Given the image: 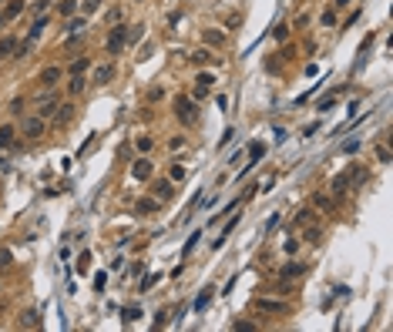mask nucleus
I'll list each match as a JSON object with an SVG mask.
<instances>
[{"instance_id":"1","label":"nucleus","mask_w":393,"mask_h":332,"mask_svg":"<svg viewBox=\"0 0 393 332\" xmlns=\"http://www.w3.org/2000/svg\"><path fill=\"white\" fill-rule=\"evenodd\" d=\"M175 118L192 128V124H198V108H195L188 97H178V101H175Z\"/></svg>"},{"instance_id":"2","label":"nucleus","mask_w":393,"mask_h":332,"mask_svg":"<svg viewBox=\"0 0 393 332\" xmlns=\"http://www.w3.org/2000/svg\"><path fill=\"white\" fill-rule=\"evenodd\" d=\"M20 131H24V138H27V141H37V138H44V131H47V121H44L40 114L24 118V121H20Z\"/></svg>"},{"instance_id":"3","label":"nucleus","mask_w":393,"mask_h":332,"mask_svg":"<svg viewBox=\"0 0 393 332\" xmlns=\"http://www.w3.org/2000/svg\"><path fill=\"white\" fill-rule=\"evenodd\" d=\"M125 44H128V27H125V24H114V30L108 34V40H104L108 54H121V51H125Z\"/></svg>"},{"instance_id":"4","label":"nucleus","mask_w":393,"mask_h":332,"mask_svg":"<svg viewBox=\"0 0 393 332\" xmlns=\"http://www.w3.org/2000/svg\"><path fill=\"white\" fill-rule=\"evenodd\" d=\"M256 309H259L262 315H286V312H289V302H279V299H259Z\"/></svg>"},{"instance_id":"5","label":"nucleus","mask_w":393,"mask_h":332,"mask_svg":"<svg viewBox=\"0 0 393 332\" xmlns=\"http://www.w3.org/2000/svg\"><path fill=\"white\" fill-rule=\"evenodd\" d=\"M151 175H155V161H151V158H138V161L131 165V178H134V181H148Z\"/></svg>"},{"instance_id":"6","label":"nucleus","mask_w":393,"mask_h":332,"mask_svg":"<svg viewBox=\"0 0 393 332\" xmlns=\"http://www.w3.org/2000/svg\"><path fill=\"white\" fill-rule=\"evenodd\" d=\"M20 14H24V0H10V3L0 10V27H7V24L14 17H20Z\"/></svg>"},{"instance_id":"7","label":"nucleus","mask_w":393,"mask_h":332,"mask_svg":"<svg viewBox=\"0 0 393 332\" xmlns=\"http://www.w3.org/2000/svg\"><path fill=\"white\" fill-rule=\"evenodd\" d=\"M44 27H47V17H37L34 24H31V30H27V40H24V47H20V54H27V47L37 40L40 34H44Z\"/></svg>"},{"instance_id":"8","label":"nucleus","mask_w":393,"mask_h":332,"mask_svg":"<svg viewBox=\"0 0 393 332\" xmlns=\"http://www.w3.org/2000/svg\"><path fill=\"white\" fill-rule=\"evenodd\" d=\"M37 81L44 84V88H54L57 81H61V67H54V64H51V67H44V71L37 74Z\"/></svg>"},{"instance_id":"9","label":"nucleus","mask_w":393,"mask_h":332,"mask_svg":"<svg viewBox=\"0 0 393 332\" xmlns=\"http://www.w3.org/2000/svg\"><path fill=\"white\" fill-rule=\"evenodd\" d=\"M57 108H61V101H57V97H44V101L37 104V114L47 121V118H54V114H57Z\"/></svg>"},{"instance_id":"10","label":"nucleus","mask_w":393,"mask_h":332,"mask_svg":"<svg viewBox=\"0 0 393 332\" xmlns=\"http://www.w3.org/2000/svg\"><path fill=\"white\" fill-rule=\"evenodd\" d=\"M202 40L212 44V47H222V44H225V30H219V27H205V30H202Z\"/></svg>"},{"instance_id":"11","label":"nucleus","mask_w":393,"mask_h":332,"mask_svg":"<svg viewBox=\"0 0 393 332\" xmlns=\"http://www.w3.org/2000/svg\"><path fill=\"white\" fill-rule=\"evenodd\" d=\"M212 84H215V77H212L208 71H202L198 77H195V97H205V91L212 88Z\"/></svg>"},{"instance_id":"12","label":"nucleus","mask_w":393,"mask_h":332,"mask_svg":"<svg viewBox=\"0 0 393 332\" xmlns=\"http://www.w3.org/2000/svg\"><path fill=\"white\" fill-rule=\"evenodd\" d=\"M151 195H158V202H171L175 188H171V181H155L151 184Z\"/></svg>"},{"instance_id":"13","label":"nucleus","mask_w":393,"mask_h":332,"mask_svg":"<svg viewBox=\"0 0 393 332\" xmlns=\"http://www.w3.org/2000/svg\"><path fill=\"white\" fill-rule=\"evenodd\" d=\"M114 77V64H98L94 67V84H108Z\"/></svg>"},{"instance_id":"14","label":"nucleus","mask_w":393,"mask_h":332,"mask_svg":"<svg viewBox=\"0 0 393 332\" xmlns=\"http://www.w3.org/2000/svg\"><path fill=\"white\" fill-rule=\"evenodd\" d=\"M134 211H138V215H155V211H158L155 195H151V198H138V202H134Z\"/></svg>"},{"instance_id":"15","label":"nucleus","mask_w":393,"mask_h":332,"mask_svg":"<svg viewBox=\"0 0 393 332\" xmlns=\"http://www.w3.org/2000/svg\"><path fill=\"white\" fill-rule=\"evenodd\" d=\"M302 272H306V265H302V262H289V265H282L279 278H299Z\"/></svg>"},{"instance_id":"16","label":"nucleus","mask_w":393,"mask_h":332,"mask_svg":"<svg viewBox=\"0 0 393 332\" xmlns=\"http://www.w3.org/2000/svg\"><path fill=\"white\" fill-rule=\"evenodd\" d=\"M14 138H17V134H14V128H10V124H3V128H0V151L14 145Z\"/></svg>"},{"instance_id":"17","label":"nucleus","mask_w":393,"mask_h":332,"mask_svg":"<svg viewBox=\"0 0 393 332\" xmlns=\"http://www.w3.org/2000/svg\"><path fill=\"white\" fill-rule=\"evenodd\" d=\"M71 111H74V104H61L57 114H54V124H67V121H71Z\"/></svg>"},{"instance_id":"18","label":"nucleus","mask_w":393,"mask_h":332,"mask_svg":"<svg viewBox=\"0 0 393 332\" xmlns=\"http://www.w3.org/2000/svg\"><path fill=\"white\" fill-rule=\"evenodd\" d=\"M346 184H350V175H339L336 181H333V188H329V191H333V198H339V195H346Z\"/></svg>"},{"instance_id":"19","label":"nucleus","mask_w":393,"mask_h":332,"mask_svg":"<svg viewBox=\"0 0 393 332\" xmlns=\"http://www.w3.org/2000/svg\"><path fill=\"white\" fill-rule=\"evenodd\" d=\"M20 326H24V329H40V315L37 312H27L24 319H20Z\"/></svg>"},{"instance_id":"20","label":"nucleus","mask_w":393,"mask_h":332,"mask_svg":"<svg viewBox=\"0 0 393 332\" xmlns=\"http://www.w3.org/2000/svg\"><path fill=\"white\" fill-rule=\"evenodd\" d=\"M319 24H323V27H333V24H336V10H333V7H326V10L319 14Z\"/></svg>"},{"instance_id":"21","label":"nucleus","mask_w":393,"mask_h":332,"mask_svg":"<svg viewBox=\"0 0 393 332\" xmlns=\"http://www.w3.org/2000/svg\"><path fill=\"white\" fill-rule=\"evenodd\" d=\"M84 24H88V20H84V17H71V20H67V24H64V27H67V34H74V30H77V34H81V30H84Z\"/></svg>"},{"instance_id":"22","label":"nucleus","mask_w":393,"mask_h":332,"mask_svg":"<svg viewBox=\"0 0 393 332\" xmlns=\"http://www.w3.org/2000/svg\"><path fill=\"white\" fill-rule=\"evenodd\" d=\"M67 91H71V94H81V91H84V77H81V74H71V84H67Z\"/></svg>"},{"instance_id":"23","label":"nucleus","mask_w":393,"mask_h":332,"mask_svg":"<svg viewBox=\"0 0 393 332\" xmlns=\"http://www.w3.org/2000/svg\"><path fill=\"white\" fill-rule=\"evenodd\" d=\"M74 7H77V0H61V3H57V14L71 17V14H74Z\"/></svg>"},{"instance_id":"24","label":"nucleus","mask_w":393,"mask_h":332,"mask_svg":"<svg viewBox=\"0 0 393 332\" xmlns=\"http://www.w3.org/2000/svg\"><path fill=\"white\" fill-rule=\"evenodd\" d=\"M134 148H138V151H141V154H148L151 148H155V141H151L148 134H141V138H138V141H134Z\"/></svg>"},{"instance_id":"25","label":"nucleus","mask_w":393,"mask_h":332,"mask_svg":"<svg viewBox=\"0 0 393 332\" xmlns=\"http://www.w3.org/2000/svg\"><path fill=\"white\" fill-rule=\"evenodd\" d=\"M91 269V252H81L77 255V272H88Z\"/></svg>"},{"instance_id":"26","label":"nucleus","mask_w":393,"mask_h":332,"mask_svg":"<svg viewBox=\"0 0 393 332\" xmlns=\"http://www.w3.org/2000/svg\"><path fill=\"white\" fill-rule=\"evenodd\" d=\"M88 67H91V64H88V57H77L74 64H71V74H84Z\"/></svg>"},{"instance_id":"27","label":"nucleus","mask_w":393,"mask_h":332,"mask_svg":"<svg viewBox=\"0 0 393 332\" xmlns=\"http://www.w3.org/2000/svg\"><path fill=\"white\" fill-rule=\"evenodd\" d=\"M208 302H212V289H205V292H202V295H198V299H195V309L202 312V309H205Z\"/></svg>"},{"instance_id":"28","label":"nucleus","mask_w":393,"mask_h":332,"mask_svg":"<svg viewBox=\"0 0 393 332\" xmlns=\"http://www.w3.org/2000/svg\"><path fill=\"white\" fill-rule=\"evenodd\" d=\"M10 51H14V37H3L0 40V57H7Z\"/></svg>"},{"instance_id":"29","label":"nucleus","mask_w":393,"mask_h":332,"mask_svg":"<svg viewBox=\"0 0 393 332\" xmlns=\"http://www.w3.org/2000/svg\"><path fill=\"white\" fill-rule=\"evenodd\" d=\"M376 161H383V165L390 161V148L387 145H376Z\"/></svg>"},{"instance_id":"30","label":"nucleus","mask_w":393,"mask_h":332,"mask_svg":"<svg viewBox=\"0 0 393 332\" xmlns=\"http://www.w3.org/2000/svg\"><path fill=\"white\" fill-rule=\"evenodd\" d=\"M316 205L323 211H329V208H333V198H329V195H316Z\"/></svg>"},{"instance_id":"31","label":"nucleus","mask_w":393,"mask_h":332,"mask_svg":"<svg viewBox=\"0 0 393 332\" xmlns=\"http://www.w3.org/2000/svg\"><path fill=\"white\" fill-rule=\"evenodd\" d=\"M134 319H141V309H138V305L125 309V322H134Z\"/></svg>"},{"instance_id":"32","label":"nucleus","mask_w":393,"mask_h":332,"mask_svg":"<svg viewBox=\"0 0 393 332\" xmlns=\"http://www.w3.org/2000/svg\"><path fill=\"white\" fill-rule=\"evenodd\" d=\"M104 20H108V24H118V20H121V7H111V10L104 14Z\"/></svg>"},{"instance_id":"33","label":"nucleus","mask_w":393,"mask_h":332,"mask_svg":"<svg viewBox=\"0 0 393 332\" xmlns=\"http://www.w3.org/2000/svg\"><path fill=\"white\" fill-rule=\"evenodd\" d=\"M232 329H239V332H252L256 326H252V322H245V319H239V322H232Z\"/></svg>"},{"instance_id":"34","label":"nucleus","mask_w":393,"mask_h":332,"mask_svg":"<svg viewBox=\"0 0 393 332\" xmlns=\"http://www.w3.org/2000/svg\"><path fill=\"white\" fill-rule=\"evenodd\" d=\"M198 239H202V235H192V239L185 241V248H182V258H185L188 252H192V248H195V245H198Z\"/></svg>"},{"instance_id":"35","label":"nucleus","mask_w":393,"mask_h":332,"mask_svg":"<svg viewBox=\"0 0 393 332\" xmlns=\"http://www.w3.org/2000/svg\"><path fill=\"white\" fill-rule=\"evenodd\" d=\"M333 104H336V94H329V97H323V101H319V111H329V108H333Z\"/></svg>"},{"instance_id":"36","label":"nucleus","mask_w":393,"mask_h":332,"mask_svg":"<svg viewBox=\"0 0 393 332\" xmlns=\"http://www.w3.org/2000/svg\"><path fill=\"white\" fill-rule=\"evenodd\" d=\"M185 178V168L182 165H171V181H182Z\"/></svg>"},{"instance_id":"37","label":"nucleus","mask_w":393,"mask_h":332,"mask_svg":"<svg viewBox=\"0 0 393 332\" xmlns=\"http://www.w3.org/2000/svg\"><path fill=\"white\" fill-rule=\"evenodd\" d=\"M10 262H14V255H10V252H7V248H0V269H7V265H10Z\"/></svg>"},{"instance_id":"38","label":"nucleus","mask_w":393,"mask_h":332,"mask_svg":"<svg viewBox=\"0 0 393 332\" xmlns=\"http://www.w3.org/2000/svg\"><path fill=\"white\" fill-rule=\"evenodd\" d=\"M319 239H323V232H319V228H309V232H306V241H313V245H316Z\"/></svg>"},{"instance_id":"39","label":"nucleus","mask_w":393,"mask_h":332,"mask_svg":"<svg viewBox=\"0 0 393 332\" xmlns=\"http://www.w3.org/2000/svg\"><path fill=\"white\" fill-rule=\"evenodd\" d=\"M282 248H286V255H293V252L299 248V241H296V239H286V245H282Z\"/></svg>"},{"instance_id":"40","label":"nucleus","mask_w":393,"mask_h":332,"mask_svg":"<svg viewBox=\"0 0 393 332\" xmlns=\"http://www.w3.org/2000/svg\"><path fill=\"white\" fill-rule=\"evenodd\" d=\"M104 282H108V275H104V272H98V275H94V289L101 292V289H104Z\"/></svg>"},{"instance_id":"41","label":"nucleus","mask_w":393,"mask_h":332,"mask_svg":"<svg viewBox=\"0 0 393 332\" xmlns=\"http://www.w3.org/2000/svg\"><path fill=\"white\" fill-rule=\"evenodd\" d=\"M165 322H168V312H158V315H155V329H162Z\"/></svg>"},{"instance_id":"42","label":"nucleus","mask_w":393,"mask_h":332,"mask_svg":"<svg viewBox=\"0 0 393 332\" xmlns=\"http://www.w3.org/2000/svg\"><path fill=\"white\" fill-rule=\"evenodd\" d=\"M309 218H313V211H299V215H296V225H306Z\"/></svg>"},{"instance_id":"43","label":"nucleus","mask_w":393,"mask_h":332,"mask_svg":"<svg viewBox=\"0 0 393 332\" xmlns=\"http://www.w3.org/2000/svg\"><path fill=\"white\" fill-rule=\"evenodd\" d=\"M155 282H158V275H145V278H141V289H151Z\"/></svg>"},{"instance_id":"44","label":"nucleus","mask_w":393,"mask_h":332,"mask_svg":"<svg viewBox=\"0 0 393 332\" xmlns=\"http://www.w3.org/2000/svg\"><path fill=\"white\" fill-rule=\"evenodd\" d=\"M84 10L91 14V10H98V0H84Z\"/></svg>"},{"instance_id":"45","label":"nucleus","mask_w":393,"mask_h":332,"mask_svg":"<svg viewBox=\"0 0 393 332\" xmlns=\"http://www.w3.org/2000/svg\"><path fill=\"white\" fill-rule=\"evenodd\" d=\"M343 7H350V0H333V10H343Z\"/></svg>"}]
</instances>
